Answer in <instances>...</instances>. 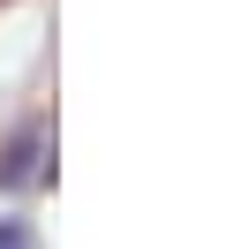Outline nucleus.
<instances>
[{
    "mask_svg": "<svg viewBox=\"0 0 241 249\" xmlns=\"http://www.w3.org/2000/svg\"><path fill=\"white\" fill-rule=\"evenodd\" d=\"M45 128H15V136H8V151H0V189H30V181H38V174H45Z\"/></svg>",
    "mask_w": 241,
    "mask_h": 249,
    "instance_id": "f257e3e1",
    "label": "nucleus"
},
{
    "mask_svg": "<svg viewBox=\"0 0 241 249\" xmlns=\"http://www.w3.org/2000/svg\"><path fill=\"white\" fill-rule=\"evenodd\" d=\"M0 249H30V227H23V219H0Z\"/></svg>",
    "mask_w": 241,
    "mask_h": 249,
    "instance_id": "f03ea898",
    "label": "nucleus"
}]
</instances>
